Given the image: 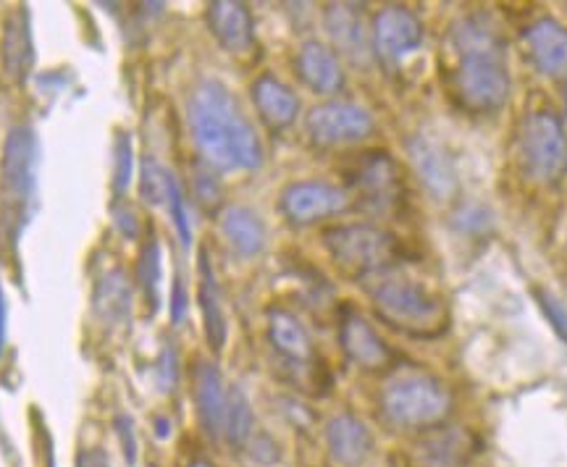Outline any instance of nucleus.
<instances>
[{
    "mask_svg": "<svg viewBox=\"0 0 567 467\" xmlns=\"http://www.w3.org/2000/svg\"><path fill=\"white\" fill-rule=\"evenodd\" d=\"M517 160L528 181L555 187L567 174L565 126L551 111H534L526 116L517 139Z\"/></svg>",
    "mask_w": 567,
    "mask_h": 467,
    "instance_id": "7",
    "label": "nucleus"
},
{
    "mask_svg": "<svg viewBox=\"0 0 567 467\" xmlns=\"http://www.w3.org/2000/svg\"><path fill=\"white\" fill-rule=\"evenodd\" d=\"M132 174H134L132 139L130 134L122 132L116 137V147H113V193H116V197H124L126 189H130Z\"/></svg>",
    "mask_w": 567,
    "mask_h": 467,
    "instance_id": "30",
    "label": "nucleus"
},
{
    "mask_svg": "<svg viewBox=\"0 0 567 467\" xmlns=\"http://www.w3.org/2000/svg\"><path fill=\"white\" fill-rule=\"evenodd\" d=\"M323 245L339 271L360 281L400 266V242L394 234L371 224L331 226L323 231Z\"/></svg>",
    "mask_w": 567,
    "mask_h": 467,
    "instance_id": "6",
    "label": "nucleus"
},
{
    "mask_svg": "<svg viewBox=\"0 0 567 467\" xmlns=\"http://www.w3.org/2000/svg\"><path fill=\"white\" fill-rule=\"evenodd\" d=\"M132 284L126 279L122 268H113V271L103 273L97 279L95 297H92V308L95 315L101 318L105 325H124L132 315Z\"/></svg>",
    "mask_w": 567,
    "mask_h": 467,
    "instance_id": "25",
    "label": "nucleus"
},
{
    "mask_svg": "<svg viewBox=\"0 0 567 467\" xmlns=\"http://www.w3.org/2000/svg\"><path fill=\"white\" fill-rule=\"evenodd\" d=\"M268 342L279 355L292 363V367H310L313 365V342L305 325L289 313V310L274 308L268 310Z\"/></svg>",
    "mask_w": 567,
    "mask_h": 467,
    "instance_id": "22",
    "label": "nucleus"
},
{
    "mask_svg": "<svg viewBox=\"0 0 567 467\" xmlns=\"http://www.w3.org/2000/svg\"><path fill=\"white\" fill-rule=\"evenodd\" d=\"M38 137L30 126H13L0 158V210L13 239L30 224L38 193Z\"/></svg>",
    "mask_w": 567,
    "mask_h": 467,
    "instance_id": "5",
    "label": "nucleus"
},
{
    "mask_svg": "<svg viewBox=\"0 0 567 467\" xmlns=\"http://www.w3.org/2000/svg\"><path fill=\"white\" fill-rule=\"evenodd\" d=\"M172 181H174V174L168 172V168H163L158 160L153 158L142 160V176H140L142 200L151 205H166Z\"/></svg>",
    "mask_w": 567,
    "mask_h": 467,
    "instance_id": "29",
    "label": "nucleus"
},
{
    "mask_svg": "<svg viewBox=\"0 0 567 467\" xmlns=\"http://www.w3.org/2000/svg\"><path fill=\"white\" fill-rule=\"evenodd\" d=\"M187 315V289H184V281L176 276L174 281V294H172V321L179 325Z\"/></svg>",
    "mask_w": 567,
    "mask_h": 467,
    "instance_id": "37",
    "label": "nucleus"
},
{
    "mask_svg": "<svg viewBox=\"0 0 567 467\" xmlns=\"http://www.w3.org/2000/svg\"><path fill=\"white\" fill-rule=\"evenodd\" d=\"M176 384V355L174 350H163L158 363V386L161 392H172Z\"/></svg>",
    "mask_w": 567,
    "mask_h": 467,
    "instance_id": "36",
    "label": "nucleus"
},
{
    "mask_svg": "<svg viewBox=\"0 0 567 467\" xmlns=\"http://www.w3.org/2000/svg\"><path fill=\"white\" fill-rule=\"evenodd\" d=\"M0 59H3V72L13 82H24L34 66V42H32V21L27 6L6 19L3 42H0Z\"/></svg>",
    "mask_w": 567,
    "mask_h": 467,
    "instance_id": "19",
    "label": "nucleus"
},
{
    "mask_svg": "<svg viewBox=\"0 0 567 467\" xmlns=\"http://www.w3.org/2000/svg\"><path fill=\"white\" fill-rule=\"evenodd\" d=\"M187 122L200 158L216 172H255L264 147L237 97L218 80H203L187 103Z\"/></svg>",
    "mask_w": 567,
    "mask_h": 467,
    "instance_id": "1",
    "label": "nucleus"
},
{
    "mask_svg": "<svg viewBox=\"0 0 567 467\" xmlns=\"http://www.w3.org/2000/svg\"><path fill=\"white\" fill-rule=\"evenodd\" d=\"M323 21H326V32H329L331 42H334L347 59L354 63L368 59V51H371L373 40L365 30L360 6H350V3L329 6L323 13Z\"/></svg>",
    "mask_w": 567,
    "mask_h": 467,
    "instance_id": "20",
    "label": "nucleus"
},
{
    "mask_svg": "<svg viewBox=\"0 0 567 467\" xmlns=\"http://www.w3.org/2000/svg\"><path fill=\"white\" fill-rule=\"evenodd\" d=\"M279 205L287 221L308 226L321 221V218L342 214L347 205H350V197L339 187H334V184L295 181L289 187H284Z\"/></svg>",
    "mask_w": 567,
    "mask_h": 467,
    "instance_id": "10",
    "label": "nucleus"
},
{
    "mask_svg": "<svg viewBox=\"0 0 567 467\" xmlns=\"http://www.w3.org/2000/svg\"><path fill=\"white\" fill-rule=\"evenodd\" d=\"M193 394L200 426L210 438H224L226 407H229V388H226L221 371L208 360H200L193 371Z\"/></svg>",
    "mask_w": 567,
    "mask_h": 467,
    "instance_id": "14",
    "label": "nucleus"
},
{
    "mask_svg": "<svg viewBox=\"0 0 567 467\" xmlns=\"http://www.w3.org/2000/svg\"><path fill=\"white\" fill-rule=\"evenodd\" d=\"M455 396L442 378L425 371H396L381 388V413L392 426L410 430H434L450 421Z\"/></svg>",
    "mask_w": 567,
    "mask_h": 467,
    "instance_id": "4",
    "label": "nucleus"
},
{
    "mask_svg": "<svg viewBox=\"0 0 567 467\" xmlns=\"http://www.w3.org/2000/svg\"><path fill=\"white\" fill-rule=\"evenodd\" d=\"M371 40L381 61L400 63L423 42V21L402 6H389L373 19Z\"/></svg>",
    "mask_w": 567,
    "mask_h": 467,
    "instance_id": "11",
    "label": "nucleus"
},
{
    "mask_svg": "<svg viewBox=\"0 0 567 467\" xmlns=\"http://www.w3.org/2000/svg\"><path fill=\"white\" fill-rule=\"evenodd\" d=\"M116 434H118V442H122L126 463L134 465L137 463V438H134V426L126 415L116 417Z\"/></svg>",
    "mask_w": 567,
    "mask_h": 467,
    "instance_id": "34",
    "label": "nucleus"
},
{
    "mask_svg": "<svg viewBox=\"0 0 567 467\" xmlns=\"http://www.w3.org/2000/svg\"><path fill=\"white\" fill-rule=\"evenodd\" d=\"M375 315L389 329L413 339H436L450 325L444 297L413 279L400 266L365 281Z\"/></svg>",
    "mask_w": 567,
    "mask_h": 467,
    "instance_id": "3",
    "label": "nucleus"
},
{
    "mask_svg": "<svg viewBox=\"0 0 567 467\" xmlns=\"http://www.w3.org/2000/svg\"><path fill=\"white\" fill-rule=\"evenodd\" d=\"M74 467H111V459L103 449L90 447V449H82L80 455H76Z\"/></svg>",
    "mask_w": 567,
    "mask_h": 467,
    "instance_id": "38",
    "label": "nucleus"
},
{
    "mask_svg": "<svg viewBox=\"0 0 567 467\" xmlns=\"http://www.w3.org/2000/svg\"><path fill=\"white\" fill-rule=\"evenodd\" d=\"M450 42L457 53L452 87L463 108L473 113H496L509 101V66L505 42L494 21L484 13H471L455 21Z\"/></svg>",
    "mask_w": 567,
    "mask_h": 467,
    "instance_id": "2",
    "label": "nucleus"
},
{
    "mask_svg": "<svg viewBox=\"0 0 567 467\" xmlns=\"http://www.w3.org/2000/svg\"><path fill=\"white\" fill-rule=\"evenodd\" d=\"M137 279H140V289L145 294V300L151 302V308L155 310L161 302V279H163V268H161V245L151 239L140 252V263H137Z\"/></svg>",
    "mask_w": 567,
    "mask_h": 467,
    "instance_id": "28",
    "label": "nucleus"
},
{
    "mask_svg": "<svg viewBox=\"0 0 567 467\" xmlns=\"http://www.w3.org/2000/svg\"><path fill=\"white\" fill-rule=\"evenodd\" d=\"M295 66L305 87L316 92V95H334V92L344 87L342 63H339L337 53L331 48H326L323 42H305L300 53H297Z\"/></svg>",
    "mask_w": 567,
    "mask_h": 467,
    "instance_id": "17",
    "label": "nucleus"
},
{
    "mask_svg": "<svg viewBox=\"0 0 567 467\" xmlns=\"http://www.w3.org/2000/svg\"><path fill=\"white\" fill-rule=\"evenodd\" d=\"M189 467H216V465H210V463H205V459H197V463H193Z\"/></svg>",
    "mask_w": 567,
    "mask_h": 467,
    "instance_id": "40",
    "label": "nucleus"
},
{
    "mask_svg": "<svg viewBox=\"0 0 567 467\" xmlns=\"http://www.w3.org/2000/svg\"><path fill=\"white\" fill-rule=\"evenodd\" d=\"M410 160H413L423 187L434 197H439V200H444V197H450L457 189L455 166H452L450 155H446L434 139L423 137V134L415 137L413 143H410Z\"/></svg>",
    "mask_w": 567,
    "mask_h": 467,
    "instance_id": "21",
    "label": "nucleus"
},
{
    "mask_svg": "<svg viewBox=\"0 0 567 467\" xmlns=\"http://www.w3.org/2000/svg\"><path fill=\"white\" fill-rule=\"evenodd\" d=\"M255 436V415L243 388H229V407H226L224 438L231 447H247Z\"/></svg>",
    "mask_w": 567,
    "mask_h": 467,
    "instance_id": "27",
    "label": "nucleus"
},
{
    "mask_svg": "<svg viewBox=\"0 0 567 467\" xmlns=\"http://www.w3.org/2000/svg\"><path fill=\"white\" fill-rule=\"evenodd\" d=\"M252 103L258 108L268 129L281 132L295 124L297 113H300V101L292 90L274 74H264L252 82Z\"/></svg>",
    "mask_w": 567,
    "mask_h": 467,
    "instance_id": "23",
    "label": "nucleus"
},
{
    "mask_svg": "<svg viewBox=\"0 0 567 467\" xmlns=\"http://www.w3.org/2000/svg\"><path fill=\"white\" fill-rule=\"evenodd\" d=\"M113 224H116V229L122 231V237L137 239L140 221L137 216H134V210L126 208V205H116V208H113Z\"/></svg>",
    "mask_w": 567,
    "mask_h": 467,
    "instance_id": "35",
    "label": "nucleus"
},
{
    "mask_svg": "<svg viewBox=\"0 0 567 467\" xmlns=\"http://www.w3.org/2000/svg\"><path fill=\"white\" fill-rule=\"evenodd\" d=\"M168 214H172V221H174V229L179 234V242L184 250H187L189 245H193V224H189V216H187V203H184V193L179 187V181H172V189H168V203H166Z\"/></svg>",
    "mask_w": 567,
    "mask_h": 467,
    "instance_id": "31",
    "label": "nucleus"
},
{
    "mask_svg": "<svg viewBox=\"0 0 567 467\" xmlns=\"http://www.w3.org/2000/svg\"><path fill=\"white\" fill-rule=\"evenodd\" d=\"M210 34L218 40V45L229 53H247L255 42L252 13L245 3L237 0H216L205 11Z\"/></svg>",
    "mask_w": 567,
    "mask_h": 467,
    "instance_id": "16",
    "label": "nucleus"
},
{
    "mask_svg": "<svg viewBox=\"0 0 567 467\" xmlns=\"http://www.w3.org/2000/svg\"><path fill=\"white\" fill-rule=\"evenodd\" d=\"M218 226H221L224 239L229 247L243 258H255L266 250L268 231L266 224L260 221V216L255 210L245 208V205H229L218 216Z\"/></svg>",
    "mask_w": 567,
    "mask_h": 467,
    "instance_id": "24",
    "label": "nucleus"
},
{
    "mask_svg": "<svg viewBox=\"0 0 567 467\" xmlns=\"http://www.w3.org/2000/svg\"><path fill=\"white\" fill-rule=\"evenodd\" d=\"M195 195L203 208H216V205L221 203V187H218V181L213 179V174L205 172V168L195 174Z\"/></svg>",
    "mask_w": 567,
    "mask_h": 467,
    "instance_id": "33",
    "label": "nucleus"
},
{
    "mask_svg": "<svg viewBox=\"0 0 567 467\" xmlns=\"http://www.w3.org/2000/svg\"><path fill=\"white\" fill-rule=\"evenodd\" d=\"M528 55L538 69V74L557 80V76L567 74V27L559 24L557 19H538L528 27L526 34Z\"/></svg>",
    "mask_w": 567,
    "mask_h": 467,
    "instance_id": "15",
    "label": "nucleus"
},
{
    "mask_svg": "<svg viewBox=\"0 0 567 467\" xmlns=\"http://www.w3.org/2000/svg\"><path fill=\"white\" fill-rule=\"evenodd\" d=\"M565 111H567V95H565Z\"/></svg>",
    "mask_w": 567,
    "mask_h": 467,
    "instance_id": "41",
    "label": "nucleus"
},
{
    "mask_svg": "<svg viewBox=\"0 0 567 467\" xmlns=\"http://www.w3.org/2000/svg\"><path fill=\"white\" fill-rule=\"evenodd\" d=\"M352 189L371 214H389L402 200V179L386 153H365L352 168Z\"/></svg>",
    "mask_w": 567,
    "mask_h": 467,
    "instance_id": "9",
    "label": "nucleus"
},
{
    "mask_svg": "<svg viewBox=\"0 0 567 467\" xmlns=\"http://www.w3.org/2000/svg\"><path fill=\"white\" fill-rule=\"evenodd\" d=\"M200 310H203V329L208 336V344L213 352H221L226 344V315H224V302H221V289H218L216 271L208 252H200Z\"/></svg>",
    "mask_w": 567,
    "mask_h": 467,
    "instance_id": "26",
    "label": "nucleus"
},
{
    "mask_svg": "<svg viewBox=\"0 0 567 467\" xmlns=\"http://www.w3.org/2000/svg\"><path fill=\"white\" fill-rule=\"evenodd\" d=\"M326 447L342 467H363L373 452V436L360 417L344 413L326 426Z\"/></svg>",
    "mask_w": 567,
    "mask_h": 467,
    "instance_id": "18",
    "label": "nucleus"
},
{
    "mask_svg": "<svg viewBox=\"0 0 567 467\" xmlns=\"http://www.w3.org/2000/svg\"><path fill=\"white\" fill-rule=\"evenodd\" d=\"M3 346H6V294H3V287H0V357H3Z\"/></svg>",
    "mask_w": 567,
    "mask_h": 467,
    "instance_id": "39",
    "label": "nucleus"
},
{
    "mask_svg": "<svg viewBox=\"0 0 567 467\" xmlns=\"http://www.w3.org/2000/svg\"><path fill=\"white\" fill-rule=\"evenodd\" d=\"M478 452L467 428H434L410 449V467H467Z\"/></svg>",
    "mask_w": 567,
    "mask_h": 467,
    "instance_id": "12",
    "label": "nucleus"
},
{
    "mask_svg": "<svg viewBox=\"0 0 567 467\" xmlns=\"http://www.w3.org/2000/svg\"><path fill=\"white\" fill-rule=\"evenodd\" d=\"M308 137L321 147L352 145L371 137L373 116L354 103H323L316 105L305 118Z\"/></svg>",
    "mask_w": 567,
    "mask_h": 467,
    "instance_id": "8",
    "label": "nucleus"
},
{
    "mask_svg": "<svg viewBox=\"0 0 567 467\" xmlns=\"http://www.w3.org/2000/svg\"><path fill=\"white\" fill-rule=\"evenodd\" d=\"M536 300L538 305H542L544 315L549 318L551 329H555L557 334L567 342V308L563 305V300H557L551 292H544V289H536Z\"/></svg>",
    "mask_w": 567,
    "mask_h": 467,
    "instance_id": "32",
    "label": "nucleus"
},
{
    "mask_svg": "<svg viewBox=\"0 0 567 467\" xmlns=\"http://www.w3.org/2000/svg\"><path fill=\"white\" fill-rule=\"evenodd\" d=\"M339 344H342L344 355L363 371H386L394 363L392 350H389L384 339L375 334V329L365 321L363 315L347 313L339 325Z\"/></svg>",
    "mask_w": 567,
    "mask_h": 467,
    "instance_id": "13",
    "label": "nucleus"
}]
</instances>
